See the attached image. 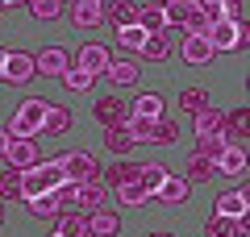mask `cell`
Instances as JSON below:
<instances>
[{
  "label": "cell",
  "mask_w": 250,
  "mask_h": 237,
  "mask_svg": "<svg viewBox=\"0 0 250 237\" xmlns=\"http://www.w3.org/2000/svg\"><path fill=\"white\" fill-rule=\"evenodd\" d=\"M46 108H50V100H42V96L21 100L13 121H9V138H38L42 133V121H46Z\"/></svg>",
  "instance_id": "6da1fadb"
},
{
  "label": "cell",
  "mask_w": 250,
  "mask_h": 237,
  "mask_svg": "<svg viewBox=\"0 0 250 237\" xmlns=\"http://www.w3.org/2000/svg\"><path fill=\"white\" fill-rule=\"evenodd\" d=\"M38 71H34V54L25 50H9V59H4V83H29Z\"/></svg>",
  "instance_id": "52a82bcc"
},
{
  "label": "cell",
  "mask_w": 250,
  "mask_h": 237,
  "mask_svg": "<svg viewBox=\"0 0 250 237\" xmlns=\"http://www.w3.org/2000/svg\"><path fill=\"white\" fill-rule=\"evenodd\" d=\"M96 79L100 75H92V71H83V67H67L62 71V83H67V92H75V96H80V92H92Z\"/></svg>",
  "instance_id": "603a6c76"
},
{
  "label": "cell",
  "mask_w": 250,
  "mask_h": 237,
  "mask_svg": "<svg viewBox=\"0 0 250 237\" xmlns=\"http://www.w3.org/2000/svg\"><path fill=\"white\" fill-rule=\"evenodd\" d=\"M138 179H142V167H138V162H129V158H117L113 167H108V183H113V187L138 183Z\"/></svg>",
  "instance_id": "ffe728a7"
},
{
  "label": "cell",
  "mask_w": 250,
  "mask_h": 237,
  "mask_svg": "<svg viewBox=\"0 0 250 237\" xmlns=\"http://www.w3.org/2000/svg\"><path fill=\"white\" fill-rule=\"evenodd\" d=\"M179 104H184L192 117H196L200 108L208 104V92H205V88H184V92H179Z\"/></svg>",
  "instance_id": "1f68e13d"
},
{
  "label": "cell",
  "mask_w": 250,
  "mask_h": 237,
  "mask_svg": "<svg viewBox=\"0 0 250 237\" xmlns=\"http://www.w3.org/2000/svg\"><path fill=\"white\" fill-rule=\"evenodd\" d=\"M163 4H167V0H163Z\"/></svg>",
  "instance_id": "7dc6e473"
},
{
  "label": "cell",
  "mask_w": 250,
  "mask_h": 237,
  "mask_svg": "<svg viewBox=\"0 0 250 237\" xmlns=\"http://www.w3.org/2000/svg\"><path fill=\"white\" fill-rule=\"evenodd\" d=\"M217 171L221 175H246V146H225L221 150V158H217Z\"/></svg>",
  "instance_id": "2e32d148"
},
{
  "label": "cell",
  "mask_w": 250,
  "mask_h": 237,
  "mask_svg": "<svg viewBox=\"0 0 250 237\" xmlns=\"http://www.w3.org/2000/svg\"><path fill=\"white\" fill-rule=\"evenodd\" d=\"M71 21L80 29H96L104 21V0H75L71 4Z\"/></svg>",
  "instance_id": "30bf717a"
},
{
  "label": "cell",
  "mask_w": 250,
  "mask_h": 237,
  "mask_svg": "<svg viewBox=\"0 0 250 237\" xmlns=\"http://www.w3.org/2000/svg\"><path fill=\"white\" fill-rule=\"evenodd\" d=\"M4 146H9V129H0V154H4Z\"/></svg>",
  "instance_id": "ab89813d"
},
{
  "label": "cell",
  "mask_w": 250,
  "mask_h": 237,
  "mask_svg": "<svg viewBox=\"0 0 250 237\" xmlns=\"http://www.w3.org/2000/svg\"><path fill=\"white\" fill-rule=\"evenodd\" d=\"M62 175H67V183H96L100 162L83 150H75V154H62Z\"/></svg>",
  "instance_id": "3957f363"
},
{
  "label": "cell",
  "mask_w": 250,
  "mask_h": 237,
  "mask_svg": "<svg viewBox=\"0 0 250 237\" xmlns=\"http://www.w3.org/2000/svg\"><path fill=\"white\" fill-rule=\"evenodd\" d=\"M134 117L163 121V96H159V92H146V96H138V100H134Z\"/></svg>",
  "instance_id": "d4e9b609"
},
{
  "label": "cell",
  "mask_w": 250,
  "mask_h": 237,
  "mask_svg": "<svg viewBox=\"0 0 250 237\" xmlns=\"http://www.w3.org/2000/svg\"><path fill=\"white\" fill-rule=\"evenodd\" d=\"M205 237H233V220L208 217V220H205Z\"/></svg>",
  "instance_id": "74e56055"
},
{
  "label": "cell",
  "mask_w": 250,
  "mask_h": 237,
  "mask_svg": "<svg viewBox=\"0 0 250 237\" xmlns=\"http://www.w3.org/2000/svg\"><path fill=\"white\" fill-rule=\"evenodd\" d=\"M88 237H113L117 229H121V217L117 212H108V208H96V212H88Z\"/></svg>",
  "instance_id": "4fadbf2b"
},
{
  "label": "cell",
  "mask_w": 250,
  "mask_h": 237,
  "mask_svg": "<svg viewBox=\"0 0 250 237\" xmlns=\"http://www.w3.org/2000/svg\"><path fill=\"white\" fill-rule=\"evenodd\" d=\"M104 146L113 150L117 158H125V154H129V146H134V138L125 133V121H121V125H113V129H104Z\"/></svg>",
  "instance_id": "83f0119b"
},
{
  "label": "cell",
  "mask_w": 250,
  "mask_h": 237,
  "mask_svg": "<svg viewBox=\"0 0 250 237\" xmlns=\"http://www.w3.org/2000/svg\"><path fill=\"white\" fill-rule=\"evenodd\" d=\"M125 117H129V113H125V104H121L117 96H100V100H96V121L104 125V129H113V125H121Z\"/></svg>",
  "instance_id": "9a60e30c"
},
{
  "label": "cell",
  "mask_w": 250,
  "mask_h": 237,
  "mask_svg": "<svg viewBox=\"0 0 250 237\" xmlns=\"http://www.w3.org/2000/svg\"><path fill=\"white\" fill-rule=\"evenodd\" d=\"M179 54H184V62H196V67H205V62H213V46H208L205 34H184V46H179Z\"/></svg>",
  "instance_id": "9c48e42d"
},
{
  "label": "cell",
  "mask_w": 250,
  "mask_h": 237,
  "mask_svg": "<svg viewBox=\"0 0 250 237\" xmlns=\"http://www.w3.org/2000/svg\"><path fill=\"white\" fill-rule=\"evenodd\" d=\"M71 204H75V208H83V217H88V212L104 208V187H100V183H75Z\"/></svg>",
  "instance_id": "7c38bea8"
},
{
  "label": "cell",
  "mask_w": 250,
  "mask_h": 237,
  "mask_svg": "<svg viewBox=\"0 0 250 237\" xmlns=\"http://www.w3.org/2000/svg\"><path fill=\"white\" fill-rule=\"evenodd\" d=\"M150 129H154V121H146V117H125V133H129V138L134 141H150Z\"/></svg>",
  "instance_id": "d6a6232c"
},
{
  "label": "cell",
  "mask_w": 250,
  "mask_h": 237,
  "mask_svg": "<svg viewBox=\"0 0 250 237\" xmlns=\"http://www.w3.org/2000/svg\"><path fill=\"white\" fill-rule=\"evenodd\" d=\"M200 4H225V0H200Z\"/></svg>",
  "instance_id": "7bdbcfd3"
},
{
  "label": "cell",
  "mask_w": 250,
  "mask_h": 237,
  "mask_svg": "<svg viewBox=\"0 0 250 237\" xmlns=\"http://www.w3.org/2000/svg\"><path fill=\"white\" fill-rule=\"evenodd\" d=\"M108 59H113V54H108L100 42H83V50H80V67L92 71V75H104V71H108Z\"/></svg>",
  "instance_id": "5bb4252c"
},
{
  "label": "cell",
  "mask_w": 250,
  "mask_h": 237,
  "mask_svg": "<svg viewBox=\"0 0 250 237\" xmlns=\"http://www.w3.org/2000/svg\"><path fill=\"white\" fill-rule=\"evenodd\" d=\"M71 67V54L62 50V46H46V50L34 54V71L38 75H50V79H62V71Z\"/></svg>",
  "instance_id": "5b68a950"
},
{
  "label": "cell",
  "mask_w": 250,
  "mask_h": 237,
  "mask_svg": "<svg viewBox=\"0 0 250 237\" xmlns=\"http://www.w3.org/2000/svg\"><path fill=\"white\" fill-rule=\"evenodd\" d=\"M188 196H192V183H188L184 175H167L159 187H154V196H150V204H184Z\"/></svg>",
  "instance_id": "8992f818"
},
{
  "label": "cell",
  "mask_w": 250,
  "mask_h": 237,
  "mask_svg": "<svg viewBox=\"0 0 250 237\" xmlns=\"http://www.w3.org/2000/svg\"><path fill=\"white\" fill-rule=\"evenodd\" d=\"M138 25H142L150 38H163V29H167V13H163V4H146V9H138Z\"/></svg>",
  "instance_id": "ac0fdd59"
},
{
  "label": "cell",
  "mask_w": 250,
  "mask_h": 237,
  "mask_svg": "<svg viewBox=\"0 0 250 237\" xmlns=\"http://www.w3.org/2000/svg\"><path fill=\"white\" fill-rule=\"evenodd\" d=\"M0 225H4V208H0Z\"/></svg>",
  "instance_id": "f6af8a7d"
},
{
  "label": "cell",
  "mask_w": 250,
  "mask_h": 237,
  "mask_svg": "<svg viewBox=\"0 0 250 237\" xmlns=\"http://www.w3.org/2000/svg\"><path fill=\"white\" fill-rule=\"evenodd\" d=\"M117 38H121V46H125V50H142V46H146V38H150V34H146V29L138 25V21H134V25L117 29Z\"/></svg>",
  "instance_id": "4dcf8cb0"
},
{
  "label": "cell",
  "mask_w": 250,
  "mask_h": 237,
  "mask_svg": "<svg viewBox=\"0 0 250 237\" xmlns=\"http://www.w3.org/2000/svg\"><path fill=\"white\" fill-rule=\"evenodd\" d=\"M167 175H171L167 167H159V162H146V167H142V187H146V192L154 196V187H159V183H163Z\"/></svg>",
  "instance_id": "d590c367"
},
{
  "label": "cell",
  "mask_w": 250,
  "mask_h": 237,
  "mask_svg": "<svg viewBox=\"0 0 250 237\" xmlns=\"http://www.w3.org/2000/svg\"><path fill=\"white\" fill-rule=\"evenodd\" d=\"M205 38L213 50H242L246 46V21H217V25H208Z\"/></svg>",
  "instance_id": "7a4b0ae2"
},
{
  "label": "cell",
  "mask_w": 250,
  "mask_h": 237,
  "mask_svg": "<svg viewBox=\"0 0 250 237\" xmlns=\"http://www.w3.org/2000/svg\"><path fill=\"white\" fill-rule=\"evenodd\" d=\"M0 200H21V175L17 171H4L0 175Z\"/></svg>",
  "instance_id": "8d00e7d4"
},
{
  "label": "cell",
  "mask_w": 250,
  "mask_h": 237,
  "mask_svg": "<svg viewBox=\"0 0 250 237\" xmlns=\"http://www.w3.org/2000/svg\"><path fill=\"white\" fill-rule=\"evenodd\" d=\"M4 158H9V171H29L38 162V138H9Z\"/></svg>",
  "instance_id": "277c9868"
},
{
  "label": "cell",
  "mask_w": 250,
  "mask_h": 237,
  "mask_svg": "<svg viewBox=\"0 0 250 237\" xmlns=\"http://www.w3.org/2000/svg\"><path fill=\"white\" fill-rule=\"evenodd\" d=\"M175 138H179L175 121H154V129H150V141H154V146H171Z\"/></svg>",
  "instance_id": "e575fe53"
},
{
  "label": "cell",
  "mask_w": 250,
  "mask_h": 237,
  "mask_svg": "<svg viewBox=\"0 0 250 237\" xmlns=\"http://www.w3.org/2000/svg\"><path fill=\"white\" fill-rule=\"evenodd\" d=\"M17 175H21V204H25V200H38V196H46V192H54L50 179L42 175V167H38V162H34L29 171H17Z\"/></svg>",
  "instance_id": "8fae6325"
},
{
  "label": "cell",
  "mask_w": 250,
  "mask_h": 237,
  "mask_svg": "<svg viewBox=\"0 0 250 237\" xmlns=\"http://www.w3.org/2000/svg\"><path fill=\"white\" fill-rule=\"evenodd\" d=\"M29 13H34L38 21H54L62 13V0H29Z\"/></svg>",
  "instance_id": "836d02e7"
},
{
  "label": "cell",
  "mask_w": 250,
  "mask_h": 237,
  "mask_svg": "<svg viewBox=\"0 0 250 237\" xmlns=\"http://www.w3.org/2000/svg\"><path fill=\"white\" fill-rule=\"evenodd\" d=\"M117 200L129 204V208H142V204H150V192H146L142 179H138V183H121V187H117Z\"/></svg>",
  "instance_id": "f546056e"
},
{
  "label": "cell",
  "mask_w": 250,
  "mask_h": 237,
  "mask_svg": "<svg viewBox=\"0 0 250 237\" xmlns=\"http://www.w3.org/2000/svg\"><path fill=\"white\" fill-rule=\"evenodd\" d=\"M192 125H196V133H225V113L213 104H205L196 117H192Z\"/></svg>",
  "instance_id": "d6986e66"
},
{
  "label": "cell",
  "mask_w": 250,
  "mask_h": 237,
  "mask_svg": "<svg viewBox=\"0 0 250 237\" xmlns=\"http://www.w3.org/2000/svg\"><path fill=\"white\" fill-rule=\"evenodd\" d=\"M71 129V113L62 104H50L46 108V121H42V133H67Z\"/></svg>",
  "instance_id": "4316f807"
},
{
  "label": "cell",
  "mask_w": 250,
  "mask_h": 237,
  "mask_svg": "<svg viewBox=\"0 0 250 237\" xmlns=\"http://www.w3.org/2000/svg\"><path fill=\"white\" fill-rule=\"evenodd\" d=\"M229 146V138L225 133H196V154H205V158H221V150Z\"/></svg>",
  "instance_id": "cb8c5ba5"
},
{
  "label": "cell",
  "mask_w": 250,
  "mask_h": 237,
  "mask_svg": "<svg viewBox=\"0 0 250 237\" xmlns=\"http://www.w3.org/2000/svg\"><path fill=\"white\" fill-rule=\"evenodd\" d=\"M4 59H9V50H0V79H4Z\"/></svg>",
  "instance_id": "60d3db41"
},
{
  "label": "cell",
  "mask_w": 250,
  "mask_h": 237,
  "mask_svg": "<svg viewBox=\"0 0 250 237\" xmlns=\"http://www.w3.org/2000/svg\"><path fill=\"white\" fill-rule=\"evenodd\" d=\"M0 9H17V0H0Z\"/></svg>",
  "instance_id": "b9f144b4"
},
{
  "label": "cell",
  "mask_w": 250,
  "mask_h": 237,
  "mask_svg": "<svg viewBox=\"0 0 250 237\" xmlns=\"http://www.w3.org/2000/svg\"><path fill=\"white\" fill-rule=\"evenodd\" d=\"M54 233H59V237H88V220H83V212H67V217H59Z\"/></svg>",
  "instance_id": "484cf974"
},
{
  "label": "cell",
  "mask_w": 250,
  "mask_h": 237,
  "mask_svg": "<svg viewBox=\"0 0 250 237\" xmlns=\"http://www.w3.org/2000/svg\"><path fill=\"white\" fill-rule=\"evenodd\" d=\"M142 54H146V59H154V62H163V59L171 54V46H167V38H146Z\"/></svg>",
  "instance_id": "f35d334b"
},
{
  "label": "cell",
  "mask_w": 250,
  "mask_h": 237,
  "mask_svg": "<svg viewBox=\"0 0 250 237\" xmlns=\"http://www.w3.org/2000/svg\"><path fill=\"white\" fill-rule=\"evenodd\" d=\"M184 171H188V183H205V179L217 175V162H213V158H205V154H192Z\"/></svg>",
  "instance_id": "7402d4cb"
},
{
  "label": "cell",
  "mask_w": 250,
  "mask_h": 237,
  "mask_svg": "<svg viewBox=\"0 0 250 237\" xmlns=\"http://www.w3.org/2000/svg\"><path fill=\"white\" fill-rule=\"evenodd\" d=\"M150 237H175V233H150Z\"/></svg>",
  "instance_id": "ee69618b"
},
{
  "label": "cell",
  "mask_w": 250,
  "mask_h": 237,
  "mask_svg": "<svg viewBox=\"0 0 250 237\" xmlns=\"http://www.w3.org/2000/svg\"><path fill=\"white\" fill-rule=\"evenodd\" d=\"M104 21H108L113 29L134 25V21H138V4H134V0H117V4H104Z\"/></svg>",
  "instance_id": "e0dca14e"
},
{
  "label": "cell",
  "mask_w": 250,
  "mask_h": 237,
  "mask_svg": "<svg viewBox=\"0 0 250 237\" xmlns=\"http://www.w3.org/2000/svg\"><path fill=\"white\" fill-rule=\"evenodd\" d=\"M108 79H113L117 88H129V83H138V67L129 59H108V71H104Z\"/></svg>",
  "instance_id": "44dd1931"
},
{
  "label": "cell",
  "mask_w": 250,
  "mask_h": 237,
  "mask_svg": "<svg viewBox=\"0 0 250 237\" xmlns=\"http://www.w3.org/2000/svg\"><path fill=\"white\" fill-rule=\"evenodd\" d=\"M217 208H213V217H225V220H242L250 212V204H246V192L242 187H233V192H225V196H217Z\"/></svg>",
  "instance_id": "ba28073f"
},
{
  "label": "cell",
  "mask_w": 250,
  "mask_h": 237,
  "mask_svg": "<svg viewBox=\"0 0 250 237\" xmlns=\"http://www.w3.org/2000/svg\"><path fill=\"white\" fill-rule=\"evenodd\" d=\"M50 237H59V233H50Z\"/></svg>",
  "instance_id": "bcb514c9"
},
{
  "label": "cell",
  "mask_w": 250,
  "mask_h": 237,
  "mask_svg": "<svg viewBox=\"0 0 250 237\" xmlns=\"http://www.w3.org/2000/svg\"><path fill=\"white\" fill-rule=\"evenodd\" d=\"M25 208L34 212V217L50 220V217H59V212H62V204H59V196H54V192H46V196H38V200H25Z\"/></svg>",
  "instance_id": "f1b7e54d"
}]
</instances>
